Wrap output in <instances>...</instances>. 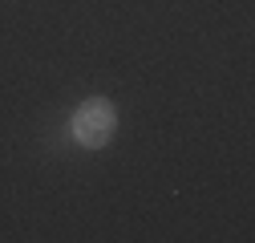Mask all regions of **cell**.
<instances>
[{"label": "cell", "mask_w": 255, "mask_h": 243, "mask_svg": "<svg viewBox=\"0 0 255 243\" xmlns=\"http://www.w3.org/2000/svg\"><path fill=\"white\" fill-rule=\"evenodd\" d=\"M114 126H118V114H114V102H106V98H89L73 114V138L89 150L106 146L114 138Z\"/></svg>", "instance_id": "cell-1"}]
</instances>
